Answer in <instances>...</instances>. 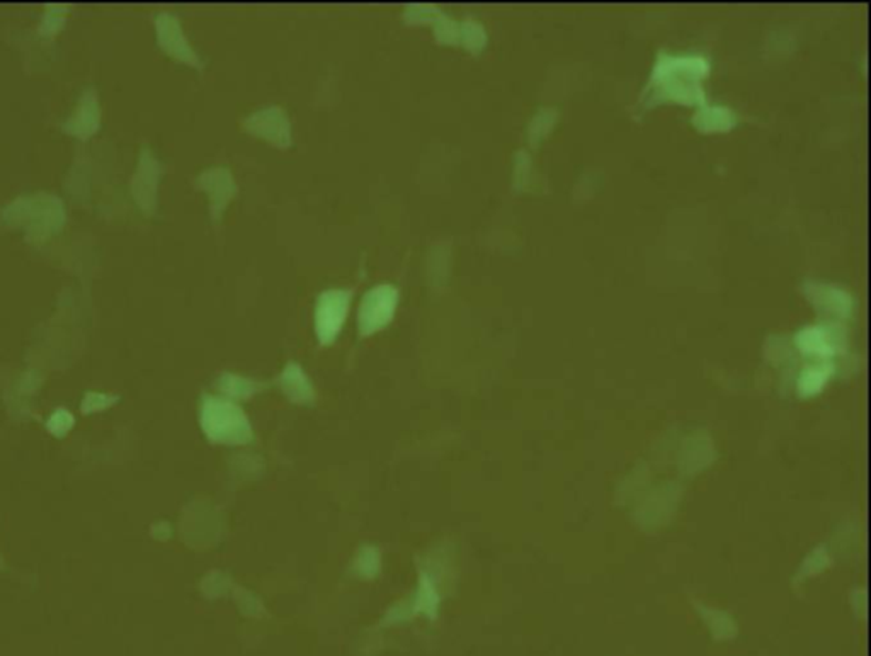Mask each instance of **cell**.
I'll use <instances>...</instances> for the list:
<instances>
[{"label": "cell", "mask_w": 871, "mask_h": 656, "mask_svg": "<svg viewBox=\"0 0 871 656\" xmlns=\"http://www.w3.org/2000/svg\"><path fill=\"white\" fill-rule=\"evenodd\" d=\"M443 11L433 4H409L403 9V21L409 24H433Z\"/></svg>", "instance_id": "cell-9"}, {"label": "cell", "mask_w": 871, "mask_h": 656, "mask_svg": "<svg viewBox=\"0 0 871 656\" xmlns=\"http://www.w3.org/2000/svg\"><path fill=\"white\" fill-rule=\"evenodd\" d=\"M352 291L335 287L325 289L315 302V336L322 345H331L341 334L351 306Z\"/></svg>", "instance_id": "cell-3"}, {"label": "cell", "mask_w": 871, "mask_h": 656, "mask_svg": "<svg viewBox=\"0 0 871 656\" xmlns=\"http://www.w3.org/2000/svg\"><path fill=\"white\" fill-rule=\"evenodd\" d=\"M198 185L210 198V211L215 219L221 218L227 206L238 192L232 172L227 167H211L198 177Z\"/></svg>", "instance_id": "cell-5"}, {"label": "cell", "mask_w": 871, "mask_h": 656, "mask_svg": "<svg viewBox=\"0 0 871 656\" xmlns=\"http://www.w3.org/2000/svg\"><path fill=\"white\" fill-rule=\"evenodd\" d=\"M159 39L162 43V48L177 58L179 62H185L191 67L202 68L203 62L200 55L191 48L189 41L185 39L183 28L179 21L170 14H162L159 17Z\"/></svg>", "instance_id": "cell-6"}, {"label": "cell", "mask_w": 871, "mask_h": 656, "mask_svg": "<svg viewBox=\"0 0 871 656\" xmlns=\"http://www.w3.org/2000/svg\"><path fill=\"white\" fill-rule=\"evenodd\" d=\"M242 126L249 135L257 136L276 149H288L293 143L291 119L280 106H268L252 113L242 121Z\"/></svg>", "instance_id": "cell-4"}, {"label": "cell", "mask_w": 871, "mask_h": 656, "mask_svg": "<svg viewBox=\"0 0 871 656\" xmlns=\"http://www.w3.org/2000/svg\"><path fill=\"white\" fill-rule=\"evenodd\" d=\"M200 419L203 430L211 442L225 446H242L249 444L254 439L247 415L230 398L211 395L203 396Z\"/></svg>", "instance_id": "cell-1"}, {"label": "cell", "mask_w": 871, "mask_h": 656, "mask_svg": "<svg viewBox=\"0 0 871 656\" xmlns=\"http://www.w3.org/2000/svg\"><path fill=\"white\" fill-rule=\"evenodd\" d=\"M436 39L441 45H458L460 43V24L444 13L433 22Z\"/></svg>", "instance_id": "cell-11"}, {"label": "cell", "mask_w": 871, "mask_h": 656, "mask_svg": "<svg viewBox=\"0 0 871 656\" xmlns=\"http://www.w3.org/2000/svg\"><path fill=\"white\" fill-rule=\"evenodd\" d=\"M354 568L358 570V575L365 576V578H371L375 575H378V570H380V553L376 548H371V546H365L361 550L359 556L356 558V565Z\"/></svg>", "instance_id": "cell-12"}, {"label": "cell", "mask_w": 871, "mask_h": 656, "mask_svg": "<svg viewBox=\"0 0 871 656\" xmlns=\"http://www.w3.org/2000/svg\"><path fill=\"white\" fill-rule=\"evenodd\" d=\"M460 43L467 48V50L473 51L477 53L479 50H482L484 43H486V33L482 30V26L471 19H467L460 24Z\"/></svg>", "instance_id": "cell-10"}, {"label": "cell", "mask_w": 871, "mask_h": 656, "mask_svg": "<svg viewBox=\"0 0 871 656\" xmlns=\"http://www.w3.org/2000/svg\"><path fill=\"white\" fill-rule=\"evenodd\" d=\"M280 388L293 404L306 405L314 400V387L298 362H288L280 376Z\"/></svg>", "instance_id": "cell-7"}, {"label": "cell", "mask_w": 871, "mask_h": 656, "mask_svg": "<svg viewBox=\"0 0 871 656\" xmlns=\"http://www.w3.org/2000/svg\"><path fill=\"white\" fill-rule=\"evenodd\" d=\"M263 388H264L263 383L244 376H237L232 372H225L218 378V389L230 398H249Z\"/></svg>", "instance_id": "cell-8"}, {"label": "cell", "mask_w": 871, "mask_h": 656, "mask_svg": "<svg viewBox=\"0 0 871 656\" xmlns=\"http://www.w3.org/2000/svg\"><path fill=\"white\" fill-rule=\"evenodd\" d=\"M401 293L397 286L382 283L369 287L358 310V332L361 337L373 336L384 330L393 320Z\"/></svg>", "instance_id": "cell-2"}]
</instances>
